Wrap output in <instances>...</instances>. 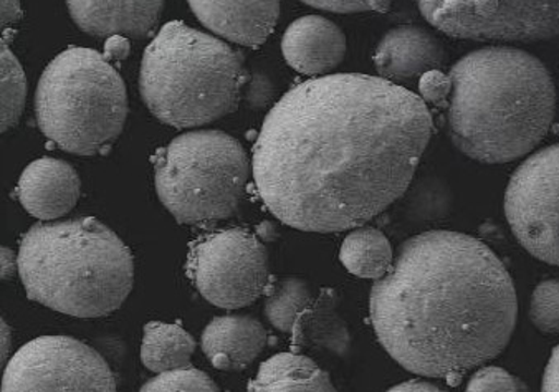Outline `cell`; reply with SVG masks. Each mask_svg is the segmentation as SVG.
<instances>
[{"label": "cell", "mask_w": 559, "mask_h": 392, "mask_svg": "<svg viewBox=\"0 0 559 392\" xmlns=\"http://www.w3.org/2000/svg\"><path fill=\"white\" fill-rule=\"evenodd\" d=\"M420 14L451 37L530 41L559 37V0H419Z\"/></svg>", "instance_id": "ba28073f"}, {"label": "cell", "mask_w": 559, "mask_h": 392, "mask_svg": "<svg viewBox=\"0 0 559 392\" xmlns=\"http://www.w3.org/2000/svg\"><path fill=\"white\" fill-rule=\"evenodd\" d=\"M0 72H2V131L12 130L19 123L24 111L25 96H27V80L15 55L8 45L2 44L0 54Z\"/></svg>", "instance_id": "603a6c76"}, {"label": "cell", "mask_w": 559, "mask_h": 392, "mask_svg": "<svg viewBox=\"0 0 559 392\" xmlns=\"http://www.w3.org/2000/svg\"><path fill=\"white\" fill-rule=\"evenodd\" d=\"M321 11L355 14V12H385L393 0H301Z\"/></svg>", "instance_id": "4316f807"}, {"label": "cell", "mask_w": 559, "mask_h": 392, "mask_svg": "<svg viewBox=\"0 0 559 392\" xmlns=\"http://www.w3.org/2000/svg\"><path fill=\"white\" fill-rule=\"evenodd\" d=\"M443 45L436 35L419 27L389 31L374 51V67L389 82H407L442 67Z\"/></svg>", "instance_id": "2e32d148"}, {"label": "cell", "mask_w": 559, "mask_h": 392, "mask_svg": "<svg viewBox=\"0 0 559 392\" xmlns=\"http://www.w3.org/2000/svg\"><path fill=\"white\" fill-rule=\"evenodd\" d=\"M8 330L9 328L5 326V321H2V334H4V343H2V359H5L9 348H11V338H9Z\"/></svg>", "instance_id": "d6a6232c"}, {"label": "cell", "mask_w": 559, "mask_h": 392, "mask_svg": "<svg viewBox=\"0 0 559 392\" xmlns=\"http://www.w3.org/2000/svg\"><path fill=\"white\" fill-rule=\"evenodd\" d=\"M451 76L443 75L439 70H432V72L420 76V95H423L424 102L432 103V105L445 102L451 95Z\"/></svg>", "instance_id": "83f0119b"}, {"label": "cell", "mask_w": 559, "mask_h": 392, "mask_svg": "<svg viewBox=\"0 0 559 392\" xmlns=\"http://www.w3.org/2000/svg\"><path fill=\"white\" fill-rule=\"evenodd\" d=\"M17 198L28 214L40 221H55L69 214L79 202V175L66 161L41 157L22 173Z\"/></svg>", "instance_id": "5bb4252c"}, {"label": "cell", "mask_w": 559, "mask_h": 392, "mask_svg": "<svg viewBox=\"0 0 559 392\" xmlns=\"http://www.w3.org/2000/svg\"><path fill=\"white\" fill-rule=\"evenodd\" d=\"M506 215L526 252L559 266V144L520 164L507 188Z\"/></svg>", "instance_id": "8fae6325"}, {"label": "cell", "mask_w": 559, "mask_h": 392, "mask_svg": "<svg viewBox=\"0 0 559 392\" xmlns=\"http://www.w3.org/2000/svg\"><path fill=\"white\" fill-rule=\"evenodd\" d=\"M340 260L353 275L379 280L393 266V247L381 230L361 227L346 237Z\"/></svg>", "instance_id": "44dd1931"}, {"label": "cell", "mask_w": 559, "mask_h": 392, "mask_svg": "<svg viewBox=\"0 0 559 392\" xmlns=\"http://www.w3.org/2000/svg\"><path fill=\"white\" fill-rule=\"evenodd\" d=\"M195 17L214 34L257 47L278 21L280 0H188Z\"/></svg>", "instance_id": "4fadbf2b"}, {"label": "cell", "mask_w": 559, "mask_h": 392, "mask_svg": "<svg viewBox=\"0 0 559 392\" xmlns=\"http://www.w3.org/2000/svg\"><path fill=\"white\" fill-rule=\"evenodd\" d=\"M385 392H445L442 389L437 388L436 384H430V382L419 381V379H414V381H406L403 384L394 385V388L389 389Z\"/></svg>", "instance_id": "4dcf8cb0"}, {"label": "cell", "mask_w": 559, "mask_h": 392, "mask_svg": "<svg viewBox=\"0 0 559 392\" xmlns=\"http://www.w3.org/2000/svg\"><path fill=\"white\" fill-rule=\"evenodd\" d=\"M67 5L85 34L144 38L156 28L164 0H67Z\"/></svg>", "instance_id": "7c38bea8"}, {"label": "cell", "mask_w": 559, "mask_h": 392, "mask_svg": "<svg viewBox=\"0 0 559 392\" xmlns=\"http://www.w3.org/2000/svg\"><path fill=\"white\" fill-rule=\"evenodd\" d=\"M194 352V338L185 328L160 321H151L144 326L141 361L150 371L160 375L189 368Z\"/></svg>", "instance_id": "ffe728a7"}, {"label": "cell", "mask_w": 559, "mask_h": 392, "mask_svg": "<svg viewBox=\"0 0 559 392\" xmlns=\"http://www.w3.org/2000/svg\"><path fill=\"white\" fill-rule=\"evenodd\" d=\"M249 82L242 54L182 22H169L144 51L140 86L151 114L175 128L236 111Z\"/></svg>", "instance_id": "5b68a950"}, {"label": "cell", "mask_w": 559, "mask_h": 392, "mask_svg": "<svg viewBox=\"0 0 559 392\" xmlns=\"http://www.w3.org/2000/svg\"><path fill=\"white\" fill-rule=\"evenodd\" d=\"M188 273L214 307H249L269 290V253L246 229L218 230L192 246Z\"/></svg>", "instance_id": "9c48e42d"}, {"label": "cell", "mask_w": 559, "mask_h": 392, "mask_svg": "<svg viewBox=\"0 0 559 392\" xmlns=\"http://www.w3.org/2000/svg\"><path fill=\"white\" fill-rule=\"evenodd\" d=\"M369 317L382 348L414 375L459 378L509 346L519 298L480 240L449 230L411 237L376 280Z\"/></svg>", "instance_id": "7a4b0ae2"}, {"label": "cell", "mask_w": 559, "mask_h": 392, "mask_svg": "<svg viewBox=\"0 0 559 392\" xmlns=\"http://www.w3.org/2000/svg\"><path fill=\"white\" fill-rule=\"evenodd\" d=\"M465 392H520V379L507 369L487 366L472 376Z\"/></svg>", "instance_id": "484cf974"}, {"label": "cell", "mask_w": 559, "mask_h": 392, "mask_svg": "<svg viewBox=\"0 0 559 392\" xmlns=\"http://www.w3.org/2000/svg\"><path fill=\"white\" fill-rule=\"evenodd\" d=\"M2 392H117V382L92 346L70 336H40L12 356Z\"/></svg>", "instance_id": "30bf717a"}, {"label": "cell", "mask_w": 559, "mask_h": 392, "mask_svg": "<svg viewBox=\"0 0 559 392\" xmlns=\"http://www.w3.org/2000/svg\"><path fill=\"white\" fill-rule=\"evenodd\" d=\"M2 27L17 24L22 19L21 0H2Z\"/></svg>", "instance_id": "f546056e"}, {"label": "cell", "mask_w": 559, "mask_h": 392, "mask_svg": "<svg viewBox=\"0 0 559 392\" xmlns=\"http://www.w3.org/2000/svg\"><path fill=\"white\" fill-rule=\"evenodd\" d=\"M41 133L67 153L95 156L117 141L128 117L120 73L90 48H69L41 73L35 95Z\"/></svg>", "instance_id": "8992f818"}, {"label": "cell", "mask_w": 559, "mask_h": 392, "mask_svg": "<svg viewBox=\"0 0 559 392\" xmlns=\"http://www.w3.org/2000/svg\"><path fill=\"white\" fill-rule=\"evenodd\" d=\"M140 392H221L215 382L199 369H176L160 372L156 378L144 382Z\"/></svg>", "instance_id": "d4e9b609"}, {"label": "cell", "mask_w": 559, "mask_h": 392, "mask_svg": "<svg viewBox=\"0 0 559 392\" xmlns=\"http://www.w3.org/2000/svg\"><path fill=\"white\" fill-rule=\"evenodd\" d=\"M15 272H19V256L2 247V278H12Z\"/></svg>", "instance_id": "1f68e13d"}, {"label": "cell", "mask_w": 559, "mask_h": 392, "mask_svg": "<svg viewBox=\"0 0 559 392\" xmlns=\"http://www.w3.org/2000/svg\"><path fill=\"white\" fill-rule=\"evenodd\" d=\"M17 256L27 297L69 317H106L133 290V256L98 218L37 224Z\"/></svg>", "instance_id": "277c9868"}, {"label": "cell", "mask_w": 559, "mask_h": 392, "mask_svg": "<svg viewBox=\"0 0 559 392\" xmlns=\"http://www.w3.org/2000/svg\"><path fill=\"white\" fill-rule=\"evenodd\" d=\"M542 392H559V345L552 349L543 375Z\"/></svg>", "instance_id": "f1b7e54d"}, {"label": "cell", "mask_w": 559, "mask_h": 392, "mask_svg": "<svg viewBox=\"0 0 559 392\" xmlns=\"http://www.w3.org/2000/svg\"><path fill=\"white\" fill-rule=\"evenodd\" d=\"M164 207L185 226H211L236 214L249 181L242 144L217 130L191 131L164 147L154 164Z\"/></svg>", "instance_id": "52a82bcc"}, {"label": "cell", "mask_w": 559, "mask_h": 392, "mask_svg": "<svg viewBox=\"0 0 559 392\" xmlns=\"http://www.w3.org/2000/svg\"><path fill=\"white\" fill-rule=\"evenodd\" d=\"M520 392H532L528 385H526V382H523L522 379H520Z\"/></svg>", "instance_id": "836d02e7"}, {"label": "cell", "mask_w": 559, "mask_h": 392, "mask_svg": "<svg viewBox=\"0 0 559 392\" xmlns=\"http://www.w3.org/2000/svg\"><path fill=\"white\" fill-rule=\"evenodd\" d=\"M317 295L318 290L300 276H278L270 282L265 294L266 320L282 333L292 334L295 321Z\"/></svg>", "instance_id": "7402d4cb"}, {"label": "cell", "mask_w": 559, "mask_h": 392, "mask_svg": "<svg viewBox=\"0 0 559 392\" xmlns=\"http://www.w3.org/2000/svg\"><path fill=\"white\" fill-rule=\"evenodd\" d=\"M447 134L471 159L512 163L532 153L555 118L556 92L548 69L512 47H487L452 67Z\"/></svg>", "instance_id": "3957f363"}, {"label": "cell", "mask_w": 559, "mask_h": 392, "mask_svg": "<svg viewBox=\"0 0 559 392\" xmlns=\"http://www.w3.org/2000/svg\"><path fill=\"white\" fill-rule=\"evenodd\" d=\"M430 134L426 102L396 83L358 73L308 80L263 121L257 191L294 229H353L407 191Z\"/></svg>", "instance_id": "6da1fadb"}, {"label": "cell", "mask_w": 559, "mask_h": 392, "mask_svg": "<svg viewBox=\"0 0 559 392\" xmlns=\"http://www.w3.org/2000/svg\"><path fill=\"white\" fill-rule=\"evenodd\" d=\"M247 392H338L330 375L300 353H278L260 366Z\"/></svg>", "instance_id": "d6986e66"}, {"label": "cell", "mask_w": 559, "mask_h": 392, "mask_svg": "<svg viewBox=\"0 0 559 392\" xmlns=\"http://www.w3.org/2000/svg\"><path fill=\"white\" fill-rule=\"evenodd\" d=\"M340 295L334 288H320L317 298L297 318L292 331L295 349H326L346 356L352 348L348 324L340 317Z\"/></svg>", "instance_id": "ac0fdd59"}, {"label": "cell", "mask_w": 559, "mask_h": 392, "mask_svg": "<svg viewBox=\"0 0 559 392\" xmlns=\"http://www.w3.org/2000/svg\"><path fill=\"white\" fill-rule=\"evenodd\" d=\"M530 320L545 334H559V280H543L530 300Z\"/></svg>", "instance_id": "cb8c5ba5"}, {"label": "cell", "mask_w": 559, "mask_h": 392, "mask_svg": "<svg viewBox=\"0 0 559 392\" xmlns=\"http://www.w3.org/2000/svg\"><path fill=\"white\" fill-rule=\"evenodd\" d=\"M266 345V330L246 314L217 317L205 326L201 346L212 366L222 371H242Z\"/></svg>", "instance_id": "e0dca14e"}, {"label": "cell", "mask_w": 559, "mask_h": 392, "mask_svg": "<svg viewBox=\"0 0 559 392\" xmlns=\"http://www.w3.org/2000/svg\"><path fill=\"white\" fill-rule=\"evenodd\" d=\"M282 51L292 69L304 75H323L345 59L342 28L321 15L298 19L282 38Z\"/></svg>", "instance_id": "9a60e30c"}]
</instances>
